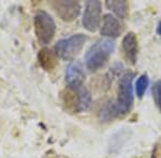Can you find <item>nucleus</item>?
Returning a JSON list of instances; mask_svg holds the SVG:
<instances>
[{
    "instance_id": "obj_10",
    "label": "nucleus",
    "mask_w": 161,
    "mask_h": 158,
    "mask_svg": "<svg viewBox=\"0 0 161 158\" xmlns=\"http://www.w3.org/2000/svg\"><path fill=\"white\" fill-rule=\"evenodd\" d=\"M61 100L64 108L70 112H80V94L77 90L67 88L61 92Z\"/></svg>"
},
{
    "instance_id": "obj_3",
    "label": "nucleus",
    "mask_w": 161,
    "mask_h": 158,
    "mask_svg": "<svg viewBox=\"0 0 161 158\" xmlns=\"http://www.w3.org/2000/svg\"><path fill=\"white\" fill-rule=\"evenodd\" d=\"M35 32L39 43L42 45L51 43L56 32V24L53 17L45 11H39L33 19Z\"/></svg>"
},
{
    "instance_id": "obj_11",
    "label": "nucleus",
    "mask_w": 161,
    "mask_h": 158,
    "mask_svg": "<svg viewBox=\"0 0 161 158\" xmlns=\"http://www.w3.org/2000/svg\"><path fill=\"white\" fill-rule=\"evenodd\" d=\"M38 60L39 63H40V66L46 72H52L58 63L56 53H53L48 48H43L39 51Z\"/></svg>"
},
{
    "instance_id": "obj_12",
    "label": "nucleus",
    "mask_w": 161,
    "mask_h": 158,
    "mask_svg": "<svg viewBox=\"0 0 161 158\" xmlns=\"http://www.w3.org/2000/svg\"><path fill=\"white\" fill-rule=\"evenodd\" d=\"M105 6L116 16L121 19L126 18V16L128 15L129 4L127 1H124V0H120V1H115V0H113V1H106Z\"/></svg>"
},
{
    "instance_id": "obj_7",
    "label": "nucleus",
    "mask_w": 161,
    "mask_h": 158,
    "mask_svg": "<svg viewBox=\"0 0 161 158\" xmlns=\"http://www.w3.org/2000/svg\"><path fill=\"white\" fill-rule=\"evenodd\" d=\"M85 80L84 67L80 61H73L66 71V82L68 88L77 90L83 87Z\"/></svg>"
},
{
    "instance_id": "obj_5",
    "label": "nucleus",
    "mask_w": 161,
    "mask_h": 158,
    "mask_svg": "<svg viewBox=\"0 0 161 158\" xmlns=\"http://www.w3.org/2000/svg\"><path fill=\"white\" fill-rule=\"evenodd\" d=\"M101 13H102V4L100 1H86L83 14L82 24L84 28L90 32H95L100 27Z\"/></svg>"
},
{
    "instance_id": "obj_6",
    "label": "nucleus",
    "mask_w": 161,
    "mask_h": 158,
    "mask_svg": "<svg viewBox=\"0 0 161 158\" xmlns=\"http://www.w3.org/2000/svg\"><path fill=\"white\" fill-rule=\"evenodd\" d=\"M51 6L60 19L67 23L76 19L80 13V3L79 1H53Z\"/></svg>"
},
{
    "instance_id": "obj_13",
    "label": "nucleus",
    "mask_w": 161,
    "mask_h": 158,
    "mask_svg": "<svg viewBox=\"0 0 161 158\" xmlns=\"http://www.w3.org/2000/svg\"><path fill=\"white\" fill-rule=\"evenodd\" d=\"M149 85V78L146 74H143L136 79V93L139 98H142L146 92L147 88Z\"/></svg>"
},
{
    "instance_id": "obj_4",
    "label": "nucleus",
    "mask_w": 161,
    "mask_h": 158,
    "mask_svg": "<svg viewBox=\"0 0 161 158\" xmlns=\"http://www.w3.org/2000/svg\"><path fill=\"white\" fill-rule=\"evenodd\" d=\"M86 41L87 37L82 33L71 35L67 38H62V40L58 41L55 45L56 55L64 60H72L75 56L80 54Z\"/></svg>"
},
{
    "instance_id": "obj_9",
    "label": "nucleus",
    "mask_w": 161,
    "mask_h": 158,
    "mask_svg": "<svg viewBox=\"0 0 161 158\" xmlns=\"http://www.w3.org/2000/svg\"><path fill=\"white\" fill-rule=\"evenodd\" d=\"M121 32H123V25L119 23V20L112 14L104 15L100 29L101 35L108 38H112L119 37Z\"/></svg>"
},
{
    "instance_id": "obj_16",
    "label": "nucleus",
    "mask_w": 161,
    "mask_h": 158,
    "mask_svg": "<svg viewBox=\"0 0 161 158\" xmlns=\"http://www.w3.org/2000/svg\"><path fill=\"white\" fill-rule=\"evenodd\" d=\"M157 33L159 35H161V22L158 23V26H157Z\"/></svg>"
},
{
    "instance_id": "obj_15",
    "label": "nucleus",
    "mask_w": 161,
    "mask_h": 158,
    "mask_svg": "<svg viewBox=\"0 0 161 158\" xmlns=\"http://www.w3.org/2000/svg\"><path fill=\"white\" fill-rule=\"evenodd\" d=\"M153 98H154V103L158 110L161 112V80H157L154 84H153L152 89Z\"/></svg>"
},
{
    "instance_id": "obj_14",
    "label": "nucleus",
    "mask_w": 161,
    "mask_h": 158,
    "mask_svg": "<svg viewBox=\"0 0 161 158\" xmlns=\"http://www.w3.org/2000/svg\"><path fill=\"white\" fill-rule=\"evenodd\" d=\"M80 94V111H86L89 109L92 105V95L86 88L82 87L77 89Z\"/></svg>"
},
{
    "instance_id": "obj_2",
    "label": "nucleus",
    "mask_w": 161,
    "mask_h": 158,
    "mask_svg": "<svg viewBox=\"0 0 161 158\" xmlns=\"http://www.w3.org/2000/svg\"><path fill=\"white\" fill-rule=\"evenodd\" d=\"M115 49V42L111 38H100L90 46L85 56V63L89 71L96 72L108 63Z\"/></svg>"
},
{
    "instance_id": "obj_1",
    "label": "nucleus",
    "mask_w": 161,
    "mask_h": 158,
    "mask_svg": "<svg viewBox=\"0 0 161 158\" xmlns=\"http://www.w3.org/2000/svg\"><path fill=\"white\" fill-rule=\"evenodd\" d=\"M134 73L127 72L120 77L118 82L117 98L105 103L99 110V119L111 121L115 118L126 115L133 106V82Z\"/></svg>"
},
{
    "instance_id": "obj_8",
    "label": "nucleus",
    "mask_w": 161,
    "mask_h": 158,
    "mask_svg": "<svg viewBox=\"0 0 161 158\" xmlns=\"http://www.w3.org/2000/svg\"><path fill=\"white\" fill-rule=\"evenodd\" d=\"M123 51L125 59L131 65H134L137 60V53H139V44L136 33L128 32L123 38Z\"/></svg>"
}]
</instances>
